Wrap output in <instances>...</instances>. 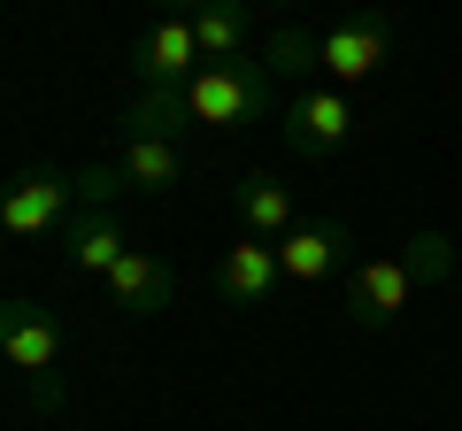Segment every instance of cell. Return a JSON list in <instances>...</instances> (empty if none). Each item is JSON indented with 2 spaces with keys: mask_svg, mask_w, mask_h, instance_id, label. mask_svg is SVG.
Masks as SVG:
<instances>
[{
  "mask_svg": "<svg viewBox=\"0 0 462 431\" xmlns=\"http://www.w3.org/2000/svg\"><path fill=\"white\" fill-rule=\"evenodd\" d=\"M447 262H455L447 232H416L401 254H370V262H355V278H346V324H355V332H385V324L416 300V285H439L447 278Z\"/></svg>",
  "mask_w": 462,
  "mask_h": 431,
  "instance_id": "obj_1",
  "label": "cell"
},
{
  "mask_svg": "<svg viewBox=\"0 0 462 431\" xmlns=\"http://www.w3.org/2000/svg\"><path fill=\"white\" fill-rule=\"evenodd\" d=\"M278 69L270 62H208L193 85H178V124L185 132H239V124H263V116H285L278 108Z\"/></svg>",
  "mask_w": 462,
  "mask_h": 431,
  "instance_id": "obj_2",
  "label": "cell"
},
{
  "mask_svg": "<svg viewBox=\"0 0 462 431\" xmlns=\"http://www.w3.org/2000/svg\"><path fill=\"white\" fill-rule=\"evenodd\" d=\"M393 62V16L385 8H355V16H339L324 39H316V69H324V85H370L378 69Z\"/></svg>",
  "mask_w": 462,
  "mask_h": 431,
  "instance_id": "obj_3",
  "label": "cell"
},
{
  "mask_svg": "<svg viewBox=\"0 0 462 431\" xmlns=\"http://www.w3.org/2000/svg\"><path fill=\"white\" fill-rule=\"evenodd\" d=\"M200 69H208V54H200V32H193L185 8H162V16L132 39V78H139V93H178V85H193Z\"/></svg>",
  "mask_w": 462,
  "mask_h": 431,
  "instance_id": "obj_4",
  "label": "cell"
},
{
  "mask_svg": "<svg viewBox=\"0 0 462 431\" xmlns=\"http://www.w3.org/2000/svg\"><path fill=\"white\" fill-rule=\"evenodd\" d=\"M69 216H78V178H69V170H16V178H8V193H0V232L8 239H54L69 224Z\"/></svg>",
  "mask_w": 462,
  "mask_h": 431,
  "instance_id": "obj_5",
  "label": "cell"
},
{
  "mask_svg": "<svg viewBox=\"0 0 462 431\" xmlns=\"http://www.w3.org/2000/svg\"><path fill=\"white\" fill-rule=\"evenodd\" d=\"M0 354H8V370H16V385H47L62 378V324H54V308H39V300H0Z\"/></svg>",
  "mask_w": 462,
  "mask_h": 431,
  "instance_id": "obj_6",
  "label": "cell"
},
{
  "mask_svg": "<svg viewBox=\"0 0 462 431\" xmlns=\"http://www.w3.org/2000/svg\"><path fill=\"white\" fill-rule=\"evenodd\" d=\"M285 147L300 154V162H331V154L355 139V100L339 93V85H309V93L285 100Z\"/></svg>",
  "mask_w": 462,
  "mask_h": 431,
  "instance_id": "obj_7",
  "label": "cell"
},
{
  "mask_svg": "<svg viewBox=\"0 0 462 431\" xmlns=\"http://www.w3.org/2000/svg\"><path fill=\"white\" fill-rule=\"evenodd\" d=\"M278 262H285V285H324L355 262V232L339 216H300L293 232L278 239Z\"/></svg>",
  "mask_w": 462,
  "mask_h": 431,
  "instance_id": "obj_8",
  "label": "cell"
},
{
  "mask_svg": "<svg viewBox=\"0 0 462 431\" xmlns=\"http://www.w3.org/2000/svg\"><path fill=\"white\" fill-rule=\"evenodd\" d=\"M216 293L231 308H270L285 293V262H278V239H231L224 262H216Z\"/></svg>",
  "mask_w": 462,
  "mask_h": 431,
  "instance_id": "obj_9",
  "label": "cell"
},
{
  "mask_svg": "<svg viewBox=\"0 0 462 431\" xmlns=\"http://www.w3.org/2000/svg\"><path fill=\"white\" fill-rule=\"evenodd\" d=\"M54 247H62L69 278H108V270L132 254V247H124V232H116V208H78L62 232H54Z\"/></svg>",
  "mask_w": 462,
  "mask_h": 431,
  "instance_id": "obj_10",
  "label": "cell"
},
{
  "mask_svg": "<svg viewBox=\"0 0 462 431\" xmlns=\"http://www.w3.org/2000/svg\"><path fill=\"white\" fill-rule=\"evenodd\" d=\"M100 285H108V300H116L124 316H162V308H170V262H162V254H139V247H132Z\"/></svg>",
  "mask_w": 462,
  "mask_h": 431,
  "instance_id": "obj_11",
  "label": "cell"
},
{
  "mask_svg": "<svg viewBox=\"0 0 462 431\" xmlns=\"http://www.w3.org/2000/svg\"><path fill=\"white\" fill-rule=\"evenodd\" d=\"M231 200H239V224H247V239H285L300 224L293 216V193H285L270 170H247V178L231 185Z\"/></svg>",
  "mask_w": 462,
  "mask_h": 431,
  "instance_id": "obj_12",
  "label": "cell"
},
{
  "mask_svg": "<svg viewBox=\"0 0 462 431\" xmlns=\"http://www.w3.org/2000/svg\"><path fill=\"white\" fill-rule=\"evenodd\" d=\"M124 178H132V193H170V185L185 178V154H178V139H139V132H124Z\"/></svg>",
  "mask_w": 462,
  "mask_h": 431,
  "instance_id": "obj_13",
  "label": "cell"
},
{
  "mask_svg": "<svg viewBox=\"0 0 462 431\" xmlns=\"http://www.w3.org/2000/svg\"><path fill=\"white\" fill-rule=\"evenodd\" d=\"M193 32L208 62H239L247 47V0H193Z\"/></svg>",
  "mask_w": 462,
  "mask_h": 431,
  "instance_id": "obj_14",
  "label": "cell"
},
{
  "mask_svg": "<svg viewBox=\"0 0 462 431\" xmlns=\"http://www.w3.org/2000/svg\"><path fill=\"white\" fill-rule=\"evenodd\" d=\"M316 39H324V32H300V23H285V32H270L263 62L278 69V78H309V69H316Z\"/></svg>",
  "mask_w": 462,
  "mask_h": 431,
  "instance_id": "obj_15",
  "label": "cell"
},
{
  "mask_svg": "<svg viewBox=\"0 0 462 431\" xmlns=\"http://www.w3.org/2000/svg\"><path fill=\"white\" fill-rule=\"evenodd\" d=\"M285 8H293V0H285Z\"/></svg>",
  "mask_w": 462,
  "mask_h": 431,
  "instance_id": "obj_16",
  "label": "cell"
}]
</instances>
